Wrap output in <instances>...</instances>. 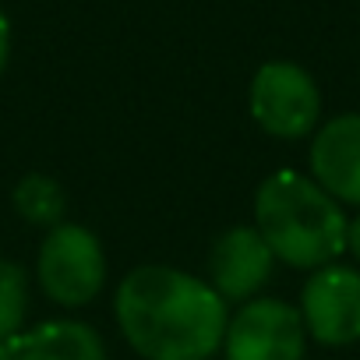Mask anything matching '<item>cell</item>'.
I'll return each mask as SVG.
<instances>
[{
    "mask_svg": "<svg viewBox=\"0 0 360 360\" xmlns=\"http://www.w3.org/2000/svg\"><path fill=\"white\" fill-rule=\"evenodd\" d=\"M15 209L32 226H57L64 216V191L57 180H50L43 173H29L15 188Z\"/></svg>",
    "mask_w": 360,
    "mask_h": 360,
    "instance_id": "obj_10",
    "label": "cell"
},
{
    "mask_svg": "<svg viewBox=\"0 0 360 360\" xmlns=\"http://www.w3.org/2000/svg\"><path fill=\"white\" fill-rule=\"evenodd\" d=\"M226 360H304L307 328L300 307L262 297L244 304L226 325Z\"/></svg>",
    "mask_w": 360,
    "mask_h": 360,
    "instance_id": "obj_5",
    "label": "cell"
},
{
    "mask_svg": "<svg viewBox=\"0 0 360 360\" xmlns=\"http://www.w3.org/2000/svg\"><path fill=\"white\" fill-rule=\"evenodd\" d=\"M0 360H106V346L92 325L64 318L4 339Z\"/></svg>",
    "mask_w": 360,
    "mask_h": 360,
    "instance_id": "obj_9",
    "label": "cell"
},
{
    "mask_svg": "<svg viewBox=\"0 0 360 360\" xmlns=\"http://www.w3.org/2000/svg\"><path fill=\"white\" fill-rule=\"evenodd\" d=\"M8 53H11V22H8L4 11H0V75H4V68H8Z\"/></svg>",
    "mask_w": 360,
    "mask_h": 360,
    "instance_id": "obj_12",
    "label": "cell"
},
{
    "mask_svg": "<svg viewBox=\"0 0 360 360\" xmlns=\"http://www.w3.org/2000/svg\"><path fill=\"white\" fill-rule=\"evenodd\" d=\"M272 262H276V255L255 226H233L216 240V248L209 255L212 290L226 304L230 300H251L269 283Z\"/></svg>",
    "mask_w": 360,
    "mask_h": 360,
    "instance_id": "obj_7",
    "label": "cell"
},
{
    "mask_svg": "<svg viewBox=\"0 0 360 360\" xmlns=\"http://www.w3.org/2000/svg\"><path fill=\"white\" fill-rule=\"evenodd\" d=\"M346 216L314 176L272 173L255 195V230L293 269L332 265L346 251Z\"/></svg>",
    "mask_w": 360,
    "mask_h": 360,
    "instance_id": "obj_2",
    "label": "cell"
},
{
    "mask_svg": "<svg viewBox=\"0 0 360 360\" xmlns=\"http://www.w3.org/2000/svg\"><path fill=\"white\" fill-rule=\"evenodd\" d=\"M321 113L314 78L293 60H269L251 82V117L272 138H304Z\"/></svg>",
    "mask_w": 360,
    "mask_h": 360,
    "instance_id": "obj_4",
    "label": "cell"
},
{
    "mask_svg": "<svg viewBox=\"0 0 360 360\" xmlns=\"http://www.w3.org/2000/svg\"><path fill=\"white\" fill-rule=\"evenodd\" d=\"M311 176L335 202L360 209V113H342L314 134Z\"/></svg>",
    "mask_w": 360,
    "mask_h": 360,
    "instance_id": "obj_8",
    "label": "cell"
},
{
    "mask_svg": "<svg viewBox=\"0 0 360 360\" xmlns=\"http://www.w3.org/2000/svg\"><path fill=\"white\" fill-rule=\"evenodd\" d=\"M346 251L360 262V216H353V219L346 223Z\"/></svg>",
    "mask_w": 360,
    "mask_h": 360,
    "instance_id": "obj_13",
    "label": "cell"
},
{
    "mask_svg": "<svg viewBox=\"0 0 360 360\" xmlns=\"http://www.w3.org/2000/svg\"><path fill=\"white\" fill-rule=\"evenodd\" d=\"M36 272L53 304L85 307L106 283V255L92 230L78 223H57L39 248Z\"/></svg>",
    "mask_w": 360,
    "mask_h": 360,
    "instance_id": "obj_3",
    "label": "cell"
},
{
    "mask_svg": "<svg viewBox=\"0 0 360 360\" xmlns=\"http://www.w3.org/2000/svg\"><path fill=\"white\" fill-rule=\"evenodd\" d=\"M300 318L311 339L349 346L360 339V272L349 265H321L304 283Z\"/></svg>",
    "mask_w": 360,
    "mask_h": 360,
    "instance_id": "obj_6",
    "label": "cell"
},
{
    "mask_svg": "<svg viewBox=\"0 0 360 360\" xmlns=\"http://www.w3.org/2000/svg\"><path fill=\"white\" fill-rule=\"evenodd\" d=\"M117 325L145 360H209L226 339V300L198 276L141 265L117 286Z\"/></svg>",
    "mask_w": 360,
    "mask_h": 360,
    "instance_id": "obj_1",
    "label": "cell"
},
{
    "mask_svg": "<svg viewBox=\"0 0 360 360\" xmlns=\"http://www.w3.org/2000/svg\"><path fill=\"white\" fill-rule=\"evenodd\" d=\"M29 314V276L22 265L0 258V342L22 332Z\"/></svg>",
    "mask_w": 360,
    "mask_h": 360,
    "instance_id": "obj_11",
    "label": "cell"
}]
</instances>
